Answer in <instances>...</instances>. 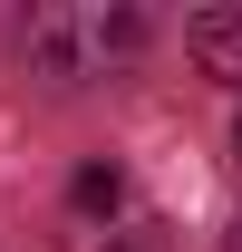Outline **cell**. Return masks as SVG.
<instances>
[{"label": "cell", "instance_id": "obj_2", "mask_svg": "<svg viewBox=\"0 0 242 252\" xmlns=\"http://www.w3.org/2000/svg\"><path fill=\"white\" fill-rule=\"evenodd\" d=\"M117 175H107V165H88V175H78V214H117Z\"/></svg>", "mask_w": 242, "mask_h": 252}, {"label": "cell", "instance_id": "obj_1", "mask_svg": "<svg viewBox=\"0 0 242 252\" xmlns=\"http://www.w3.org/2000/svg\"><path fill=\"white\" fill-rule=\"evenodd\" d=\"M194 59H204L213 78H233V88H242V10H213V20H194Z\"/></svg>", "mask_w": 242, "mask_h": 252}, {"label": "cell", "instance_id": "obj_3", "mask_svg": "<svg viewBox=\"0 0 242 252\" xmlns=\"http://www.w3.org/2000/svg\"><path fill=\"white\" fill-rule=\"evenodd\" d=\"M233 252H242V214H233Z\"/></svg>", "mask_w": 242, "mask_h": 252}]
</instances>
